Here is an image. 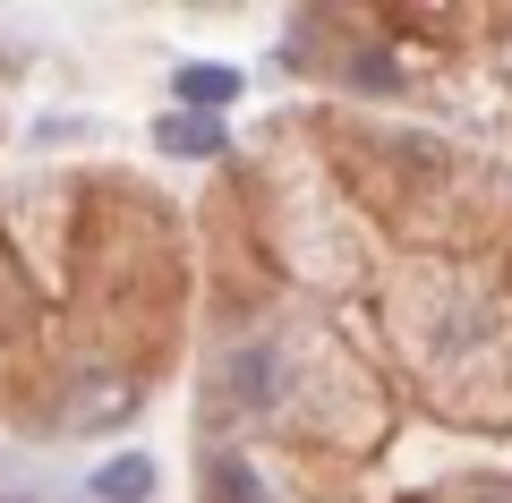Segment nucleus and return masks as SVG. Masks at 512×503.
Instances as JSON below:
<instances>
[{
	"mask_svg": "<svg viewBox=\"0 0 512 503\" xmlns=\"http://www.w3.org/2000/svg\"><path fill=\"white\" fill-rule=\"evenodd\" d=\"M274 350L265 342H248V350H231V367H222V401H231V410H265V401H274Z\"/></svg>",
	"mask_w": 512,
	"mask_h": 503,
	"instance_id": "nucleus-1",
	"label": "nucleus"
},
{
	"mask_svg": "<svg viewBox=\"0 0 512 503\" xmlns=\"http://www.w3.org/2000/svg\"><path fill=\"white\" fill-rule=\"evenodd\" d=\"M231 94H239V69H214V60L180 69V103H188V111H205V120H214V111L231 103Z\"/></svg>",
	"mask_w": 512,
	"mask_h": 503,
	"instance_id": "nucleus-3",
	"label": "nucleus"
},
{
	"mask_svg": "<svg viewBox=\"0 0 512 503\" xmlns=\"http://www.w3.org/2000/svg\"><path fill=\"white\" fill-rule=\"evenodd\" d=\"M94 495H103V503H146L154 495V461H146V452L103 461V469H94Z\"/></svg>",
	"mask_w": 512,
	"mask_h": 503,
	"instance_id": "nucleus-2",
	"label": "nucleus"
},
{
	"mask_svg": "<svg viewBox=\"0 0 512 503\" xmlns=\"http://www.w3.org/2000/svg\"><path fill=\"white\" fill-rule=\"evenodd\" d=\"M163 145L197 162V154H214V145H222V128L205 120V111H171V120H163Z\"/></svg>",
	"mask_w": 512,
	"mask_h": 503,
	"instance_id": "nucleus-4",
	"label": "nucleus"
},
{
	"mask_svg": "<svg viewBox=\"0 0 512 503\" xmlns=\"http://www.w3.org/2000/svg\"><path fill=\"white\" fill-rule=\"evenodd\" d=\"M214 503H265L256 469H248V461H214Z\"/></svg>",
	"mask_w": 512,
	"mask_h": 503,
	"instance_id": "nucleus-5",
	"label": "nucleus"
},
{
	"mask_svg": "<svg viewBox=\"0 0 512 503\" xmlns=\"http://www.w3.org/2000/svg\"><path fill=\"white\" fill-rule=\"evenodd\" d=\"M478 503H504V495H478Z\"/></svg>",
	"mask_w": 512,
	"mask_h": 503,
	"instance_id": "nucleus-6",
	"label": "nucleus"
}]
</instances>
